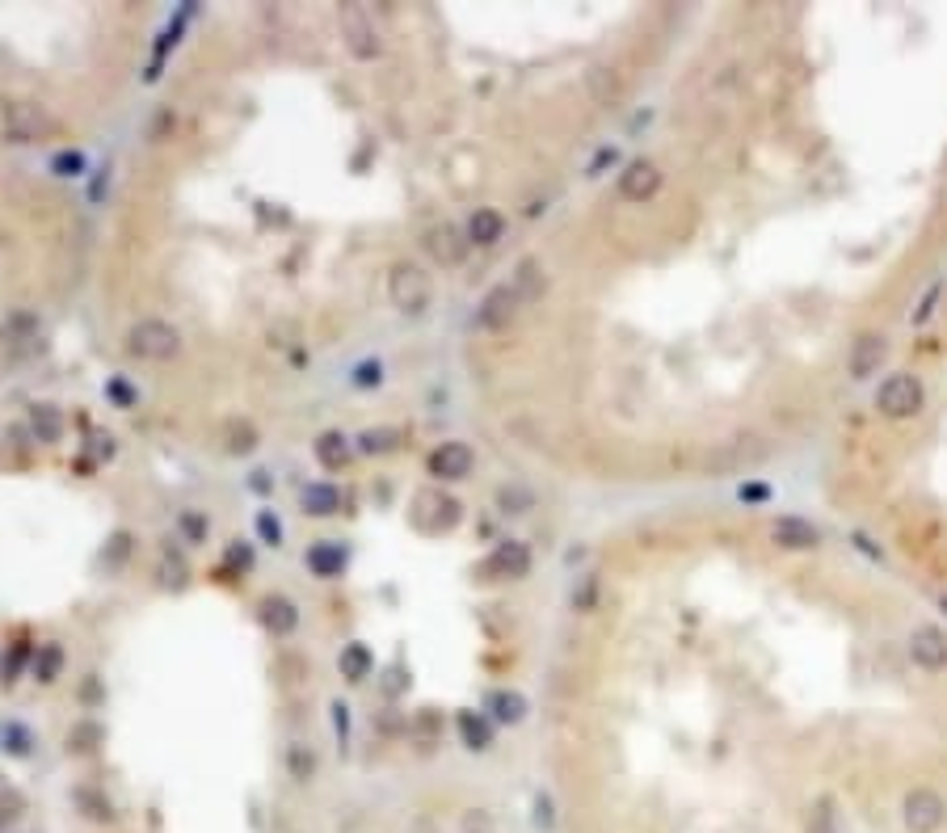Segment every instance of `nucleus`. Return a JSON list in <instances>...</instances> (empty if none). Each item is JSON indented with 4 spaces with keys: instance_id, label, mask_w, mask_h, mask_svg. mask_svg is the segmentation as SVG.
<instances>
[{
    "instance_id": "f257e3e1",
    "label": "nucleus",
    "mask_w": 947,
    "mask_h": 833,
    "mask_svg": "<svg viewBox=\"0 0 947 833\" xmlns=\"http://www.w3.org/2000/svg\"><path fill=\"white\" fill-rule=\"evenodd\" d=\"M0 135H5L9 144H38V139L55 135V118L47 106H38V101H5V110H0Z\"/></svg>"
},
{
    "instance_id": "f03ea898",
    "label": "nucleus",
    "mask_w": 947,
    "mask_h": 833,
    "mask_svg": "<svg viewBox=\"0 0 947 833\" xmlns=\"http://www.w3.org/2000/svg\"><path fill=\"white\" fill-rule=\"evenodd\" d=\"M922 404H926V388H922V379L910 375V371H893V375L876 388V409L889 417V421H910V417H918Z\"/></svg>"
},
{
    "instance_id": "7ed1b4c3",
    "label": "nucleus",
    "mask_w": 947,
    "mask_h": 833,
    "mask_svg": "<svg viewBox=\"0 0 947 833\" xmlns=\"http://www.w3.org/2000/svg\"><path fill=\"white\" fill-rule=\"evenodd\" d=\"M430 274L417 266V261H396L392 274H388V299L396 312L405 316H421L430 308Z\"/></svg>"
},
{
    "instance_id": "20e7f679",
    "label": "nucleus",
    "mask_w": 947,
    "mask_h": 833,
    "mask_svg": "<svg viewBox=\"0 0 947 833\" xmlns=\"http://www.w3.org/2000/svg\"><path fill=\"white\" fill-rule=\"evenodd\" d=\"M901 825L905 833H943L947 825V800L939 796L935 787H910L905 791V800H901Z\"/></svg>"
},
{
    "instance_id": "39448f33",
    "label": "nucleus",
    "mask_w": 947,
    "mask_h": 833,
    "mask_svg": "<svg viewBox=\"0 0 947 833\" xmlns=\"http://www.w3.org/2000/svg\"><path fill=\"white\" fill-rule=\"evenodd\" d=\"M127 350L144 362H169L181 354V333L169 320H139L127 333Z\"/></svg>"
},
{
    "instance_id": "423d86ee",
    "label": "nucleus",
    "mask_w": 947,
    "mask_h": 833,
    "mask_svg": "<svg viewBox=\"0 0 947 833\" xmlns=\"http://www.w3.org/2000/svg\"><path fill=\"white\" fill-rule=\"evenodd\" d=\"M337 26H341V38H346V47H350L354 59H362V64L379 59L384 43H379L375 17L362 9V5H341V9H337Z\"/></svg>"
},
{
    "instance_id": "0eeeda50",
    "label": "nucleus",
    "mask_w": 947,
    "mask_h": 833,
    "mask_svg": "<svg viewBox=\"0 0 947 833\" xmlns=\"http://www.w3.org/2000/svg\"><path fill=\"white\" fill-rule=\"evenodd\" d=\"M884 358H889V337L876 333V329L859 333V337L851 341V354H846V375L859 379V383L872 379V375H880Z\"/></svg>"
},
{
    "instance_id": "6e6552de",
    "label": "nucleus",
    "mask_w": 947,
    "mask_h": 833,
    "mask_svg": "<svg viewBox=\"0 0 947 833\" xmlns=\"http://www.w3.org/2000/svg\"><path fill=\"white\" fill-rule=\"evenodd\" d=\"M480 573L493 577V581H522L531 573V547L518 543V539H501L489 552V560L480 564Z\"/></svg>"
},
{
    "instance_id": "1a4fd4ad",
    "label": "nucleus",
    "mask_w": 947,
    "mask_h": 833,
    "mask_svg": "<svg viewBox=\"0 0 947 833\" xmlns=\"http://www.w3.org/2000/svg\"><path fill=\"white\" fill-rule=\"evenodd\" d=\"M426 467H430L434 480H451V484L468 480L472 467H476V451L468 442H438L430 451V459H426Z\"/></svg>"
},
{
    "instance_id": "9d476101",
    "label": "nucleus",
    "mask_w": 947,
    "mask_h": 833,
    "mask_svg": "<svg viewBox=\"0 0 947 833\" xmlns=\"http://www.w3.org/2000/svg\"><path fill=\"white\" fill-rule=\"evenodd\" d=\"M905 653L918 669H947V632L935 623H918L905 640Z\"/></svg>"
},
{
    "instance_id": "9b49d317",
    "label": "nucleus",
    "mask_w": 947,
    "mask_h": 833,
    "mask_svg": "<svg viewBox=\"0 0 947 833\" xmlns=\"http://www.w3.org/2000/svg\"><path fill=\"white\" fill-rule=\"evenodd\" d=\"M518 308H522V295L514 291V282H501V287H493L485 299L476 303V324H480V329H489V333H497V329H506V324L518 316Z\"/></svg>"
},
{
    "instance_id": "f8f14e48",
    "label": "nucleus",
    "mask_w": 947,
    "mask_h": 833,
    "mask_svg": "<svg viewBox=\"0 0 947 833\" xmlns=\"http://www.w3.org/2000/svg\"><path fill=\"white\" fill-rule=\"evenodd\" d=\"M413 522L421 526V531H451V526L459 522V501L447 497V493H421Z\"/></svg>"
},
{
    "instance_id": "ddd939ff",
    "label": "nucleus",
    "mask_w": 947,
    "mask_h": 833,
    "mask_svg": "<svg viewBox=\"0 0 947 833\" xmlns=\"http://www.w3.org/2000/svg\"><path fill=\"white\" fill-rule=\"evenodd\" d=\"M657 190H661V169L653 160H632V165L619 173V194L628 202H649Z\"/></svg>"
},
{
    "instance_id": "4468645a",
    "label": "nucleus",
    "mask_w": 947,
    "mask_h": 833,
    "mask_svg": "<svg viewBox=\"0 0 947 833\" xmlns=\"http://www.w3.org/2000/svg\"><path fill=\"white\" fill-rule=\"evenodd\" d=\"M426 253L438 266H459L463 253H468V232H459L455 223H442V228L426 232Z\"/></svg>"
},
{
    "instance_id": "2eb2a0df",
    "label": "nucleus",
    "mask_w": 947,
    "mask_h": 833,
    "mask_svg": "<svg viewBox=\"0 0 947 833\" xmlns=\"http://www.w3.org/2000/svg\"><path fill=\"white\" fill-rule=\"evenodd\" d=\"M257 619L261 627H266L270 636H295V627H299V606L291 598H282V594H270V598H261L257 606Z\"/></svg>"
},
{
    "instance_id": "dca6fc26",
    "label": "nucleus",
    "mask_w": 947,
    "mask_h": 833,
    "mask_svg": "<svg viewBox=\"0 0 947 833\" xmlns=\"http://www.w3.org/2000/svg\"><path fill=\"white\" fill-rule=\"evenodd\" d=\"M304 564H308V573H312V577H320V581H333V577H341V573H346L350 556H346V547H341V543H333V539H320V543H312L308 552H304Z\"/></svg>"
},
{
    "instance_id": "f3484780",
    "label": "nucleus",
    "mask_w": 947,
    "mask_h": 833,
    "mask_svg": "<svg viewBox=\"0 0 947 833\" xmlns=\"http://www.w3.org/2000/svg\"><path fill=\"white\" fill-rule=\"evenodd\" d=\"M26 430H30V438L34 442H43V446H55L59 438H64V430H68V421H64V409L59 404H34L30 409V417H26Z\"/></svg>"
},
{
    "instance_id": "a211bd4d",
    "label": "nucleus",
    "mask_w": 947,
    "mask_h": 833,
    "mask_svg": "<svg viewBox=\"0 0 947 833\" xmlns=\"http://www.w3.org/2000/svg\"><path fill=\"white\" fill-rule=\"evenodd\" d=\"M501 236H506V215H501L497 207H476L472 219H468V245L493 249Z\"/></svg>"
},
{
    "instance_id": "6ab92c4d",
    "label": "nucleus",
    "mask_w": 947,
    "mask_h": 833,
    "mask_svg": "<svg viewBox=\"0 0 947 833\" xmlns=\"http://www.w3.org/2000/svg\"><path fill=\"white\" fill-rule=\"evenodd\" d=\"M299 505H304V514H312V518H333L341 510V489L329 480H312L299 489Z\"/></svg>"
},
{
    "instance_id": "aec40b11",
    "label": "nucleus",
    "mask_w": 947,
    "mask_h": 833,
    "mask_svg": "<svg viewBox=\"0 0 947 833\" xmlns=\"http://www.w3.org/2000/svg\"><path fill=\"white\" fill-rule=\"evenodd\" d=\"M771 535H775L779 547H788V552H809V547L821 543V531L813 522H804V518H779Z\"/></svg>"
},
{
    "instance_id": "412c9836",
    "label": "nucleus",
    "mask_w": 947,
    "mask_h": 833,
    "mask_svg": "<svg viewBox=\"0 0 947 833\" xmlns=\"http://www.w3.org/2000/svg\"><path fill=\"white\" fill-rule=\"evenodd\" d=\"M312 451H316V463H320V467H329V472H341V467L350 463V455H354V442L341 434V430H325V434L312 442Z\"/></svg>"
},
{
    "instance_id": "4be33fe9",
    "label": "nucleus",
    "mask_w": 947,
    "mask_h": 833,
    "mask_svg": "<svg viewBox=\"0 0 947 833\" xmlns=\"http://www.w3.org/2000/svg\"><path fill=\"white\" fill-rule=\"evenodd\" d=\"M337 669H341V678L358 686V682H367L375 674V653L362 640H354V644H346L337 653Z\"/></svg>"
},
{
    "instance_id": "5701e85b",
    "label": "nucleus",
    "mask_w": 947,
    "mask_h": 833,
    "mask_svg": "<svg viewBox=\"0 0 947 833\" xmlns=\"http://www.w3.org/2000/svg\"><path fill=\"white\" fill-rule=\"evenodd\" d=\"M30 674H34V682L51 686L59 674H64V648H59L55 640L38 644V648H34V657H30Z\"/></svg>"
},
{
    "instance_id": "b1692460",
    "label": "nucleus",
    "mask_w": 947,
    "mask_h": 833,
    "mask_svg": "<svg viewBox=\"0 0 947 833\" xmlns=\"http://www.w3.org/2000/svg\"><path fill=\"white\" fill-rule=\"evenodd\" d=\"M527 716V695H518V690H493L489 695V720L493 724H518Z\"/></svg>"
},
{
    "instance_id": "393cba45",
    "label": "nucleus",
    "mask_w": 947,
    "mask_h": 833,
    "mask_svg": "<svg viewBox=\"0 0 947 833\" xmlns=\"http://www.w3.org/2000/svg\"><path fill=\"white\" fill-rule=\"evenodd\" d=\"M354 442H358L362 455H392L396 446L405 442V434H400L396 425H379V430H362Z\"/></svg>"
},
{
    "instance_id": "a878e982",
    "label": "nucleus",
    "mask_w": 947,
    "mask_h": 833,
    "mask_svg": "<svg viewBox=\"0 0 947 833\" xmlns=\"http://www.w3.org/2000/svg\"><path fill=\"white\" fill-rule=\"evenodd\" d=\"M38 333H43V320L30 316V312H13L5 324H0V341H9V345L38 341Z\"/></svg>"
},
{
    "instance_id": "bb28decb",
    "label": "nucleus",
    "mask_w": 947,
    "mask_h": 833,
    "mask_svg": "<svg viewBox=\"0 0 947 833\" xmlns=\"http://www.w3.org/2000/svg\"><path fill=\"white\" fill-rule=\"evenodd\" d=\"M459 737L468 749H489L493 745V720L476 716V711H463L459 716Z\"/></svg>"
},
{
    "instance_id": "cd10ccee",
    "label": "nucleus",
    "mask_w": 947,
    "mask_h": 833,
    "mask_svg": "<svg viewBox=\"0 0 947 833\" xmlns=\"http://www.w3.org/2000/svg\"><path fill=\"white\" fill-rule=\"evenodd\" d=\"M257 425L253 421H228V430H224V446H228V455H253L257 451Z\"/></svg>"
},
{
    "instance_id": "c85d7f7f",
    "label": "nucleus",
    "mask_w": 947,
    "mask_h": 833,
    "mask_svg": "<svg viewBox=\"0 0 947 833\" xmlns=\"http://www.w3.org/2000/svg\"><path fill=\"white\" fill-rule=\"evenodd\" d=\"M316 766H320V758H316V749H312V745L295 741V745L287 749V770H291V779H295V783L316 779Z\"/></svg>"
},
{
    "instance_id": "c756f323",
    "label": "nucleus",
    "mask_w": 947,
    "mask_h": 833,
    "mask_svg": "<svg viewBox=\"0 0 947 833\" xmlns=\"http://www.w3.org/2000/svg\"><path fill=\"white\" fill-rule=\"evenodd\" d=\"M177 531H181V539H186V543H207L211 518H207L203 510H181V514H177Z\"/></svg>"
},
{
    "instance_id": "7c9ffc66",
    "label": "nucleus",
    "mask_w": 947,
    "mask_h": 833,
    "mask_svg": "<svg viewBox=\"0 0 947 833\" xmlns=\"http://www.w3.org/2000/svg\"><path fill=\"white\" fill-rule=\"evenodd\" d=\"M543 287H548V282H543V274H539V266H535V261H522V266H518V274H514V291L522 295V303L539 299V295H543Z\"/></svg>"
},
{
    "instance_id": "2f4dec72",
    "label": "nucleus",
    "mask_w": 947,
    "mask_h": 833,
    "mask_svg": "<svg viewBox=\"0 0 947 833\" xmlns=\"http://www.w3.org/2000/svg\"><path fill=\"white\" fill-rule=\"evenodd\" d=\"M0 741H5V749H9L13 758H26L30 745H34L30 728H22V724H5V728H0Z\"/></svg>"
},
{
    "instance_id": "473e14b6",
    "label": "nucleus",
    "mask_w": 947,
    "mask_h": 833,
    "mask_svg": "<svg viewBox=\"0 0 947 833\" xmlns=\"http://www.w3.org/2000/svg\"><path fill=\"white\" fill-rule=\"evenodd\" d=\"M97 741H102V728H97V724H76L72 733H68V749H72V754H93Z\"/></svg>"
},
{
    "instance_id": "72a5a7b5",
    "label": "nucleus",
    "mask_w": 947,
    "mask_h": 833,
    "mask_svg": "<svg viewBox=\"0 0 947 833\" xmlns=\"http://www.w3.org/2000/svg\"><path fill=\"white\" fill-rule=\"evenodd\" d=\"M497 505H501V514H527L535 501H531L527 489H518V484H514V489H501V493H497Z\"/></svg>"
},
{
    "instance_id": "f704fd0d",
    "label": "nucleus",
    "mask_w": 947,
    "mask_h": 833,
    "mask_svg": "<svg viewBox=\"0 0 947 833\" xmlns=\"http://www.w3.org/2000/svg\"><path fill=\"white\" fill-rule=\"evenodd\" d=\"M224 564L236 568V573H249V568H253V543L232 539V543H228V552H224Z\"/></svg>"
},
{
    "instance_id": "c9c22d12",
    "label": "nucleus",
    "mask_w": 947,
    "mask_h": 833,
    "mask_svg": "<svg viewBox=\"0 0 947 833\" xmlns=\"http://www.w3.org/2000/svg\"><path fill=\"white\" fill-rule=\"evenodd\" d=\"M939 295H943V282H935V287L922 295L918 312H910V324H926V320H931V316H935V308H939Z\"/></svg>"
},
{
    "instance_id": "e433bc0d",
    "label": "nucleus",
    "mask_w": 947,
    "mask_h": 833,
    "mask_svg": "<svg viewBox=\"0 0 947 833\" xmlns=\"http://www.w3.org/2000/svg\"><path fill=\"white\" fill-rule=\"evenodd\" d=\"M257 535H261V543L278 547V543H282V522H278L270 510H261V514H257Z\"/></svg>"
},
{
    "instance_id": "4c0bfd02",
    "label": "nucleus",
    "mask_w": 947,
    "mask_h": 833,
    "mask_svg": "<svg viewBox=\"0 0 947 833\" xmlns=\"http://www.w3.org/2000/svg\"><path fill=\"white\" fill-rule=\"evenodd\" d=\"M51 169H55V177H80V169H85V156H80V152H59L51 160Z\"/></svg>"
},
{
    "instance_id": "58836bf2",
    "label": "nucleus",
    "mask_w": 947,
    "mask_h": 833,
    "mask_svg": "<svg viewBox=\"0 0 947 833\" xmlns=\"http://www.w3.org/2000/svg\"><path fill=\"white\" fill-rule=\"evenodd\" d=\"M354 383L358 388H379V383H384V367H379V362H362L354 371Z\"/></svg>"
},
{
    "instance_id": "ea45409f",
    "label": "nucleus",
    "mask_w": 947,
    "mask_h": 833,
    "mask_svg": "<svg viewBox=\"0 0 947 833\" xmlns=\"http://www.w3.org/2000/svg\"><path fill=\"white\" fill-rule=\"evenodd\" d=\"M594 589H598V577H594V573H590L586 581H581V589H573V606H577V611H590Z\"/></svg>"
},
{
    "instance_id": "a19ab883",
    "label": "nucleus",
    "mask_w": 947,
    "mask_h": 833,
    "mask_svg": "<svg viewBox=\"0 0 947 833\" xmlns=\"http://www.w3.org/2000/svg\"><path fill=\"white\" fill-rule=\"evenodd\" d=\"M127 552H131V535H127V531H118V535L110 539V552H106V560H110V564H123V560H127Z\"/></svg>"
},
{
    "instance_id": "79ce46f5",
    "label": "nucleus",
    "mask_w": 947,
    "mask_h": 833,
    "mask_svg": "<svg viewBox=\"0 0 947 833\" xmlns=\"http://www.w3.org/2000/svg\"><path fill=\"white\" fill-rule=\"evenodd\" d=\"M106 396H110V400H118V404H123V409H131V404H135V392L127 388V383H123V379H114V383H110V388H106Z\"/></svg>"
},
{
    "instance_id": "37998d69",
    "label": "nucleus",
    "mask_w": 947,
    "mask_h": 833,
    "mask_svg": "<svg viewBox=\"0 0 947 833\" xmlns=\"http://www.w3.org/2000/svg\"><path fill=\"white\" fill-rule=\"evenodd\" d=\"M266 476H270V472H253V489H257V493H266V489H270V480H266Z\"/></svg>"
}]
</instances>
